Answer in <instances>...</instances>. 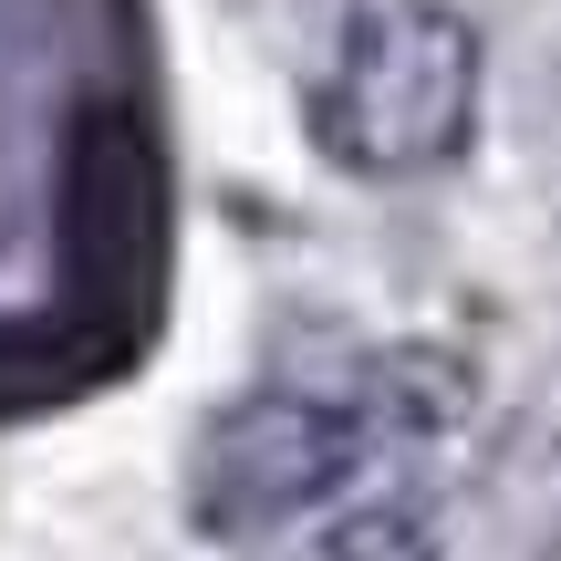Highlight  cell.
Masks as SVG:
<instances>
[{"label":"cell","mask_w":561,"mask_h":561,"mask_svg":"<svg viewBox=\"0 0 561 561\" xmlns=\"http://www.w3.org/2000/svg\"><path fill=\"white\" fill-rule=\"evenodd\" d=\"M447 364H375L354 385H261L219 405L187 447V510L219 541H261L301 510L343 500L396 437L447 416Z\"/></svg>","instance_id":"cell-1"},{"label":"cell","mask_w":561,"mask_h":561,"mask_svg":"<svg viewBox=\"0 0 561 561\" xmlns=\"http://www.w3.org/2000/svg\"><path fill=\"white\" fill-rule=\"evenodd\" d=\"M479 125V32L447 0H354L333 73L312 94V136L354 178H426Z\"/></svg>","instance_id":"cell-2"},{"label":"cell","mask_w":561,"mask_h":561,"mask_svg":"<svg viewBox=\"0 0 561 561\" xmlns=\"http://www.w3.org/2000/svg\"><path fill=\"white\" fill-rule=\"evenodd\" d=\"M261 561H437V530H426L416 510L375 500V510H343V520L301 530V541H280V551H261Z\"/></svg>","instance_id":"cell-3"}]
</instances>
